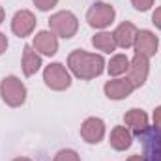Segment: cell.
Here are the masks:
<instances>
[{"label":"cell","instance_id":"1","mask_svg":"<svg viewBox=\"0 0 161 161\" xmlns=\"http://www.w3.org/2000/svg\"><path fill=\"white\" fill-rule=\"evenodd\" d=\"M68 68L75 77H79L82 80H90L103 73L105 60L101 54H90L86 51L77 49L68 56Z\"/></svg>","mask_w":161,"mask_h":161},{"label":"cell","instance_id":"2","mask_svg":"<svg viewBox=\"0 0 161 161\" xmlns=\"http://www.w3.org/2000/svg\"><path fill=\"white\" fill-rule=\"evenodd\" d=\"M0 96H2L6 105L21 107L26 101V86L23 84V80L17 79L15 75L4 77L2 82H0Z\"/></svg>","mask_w":161,"mask_h":161},{"label":"cell","instance_id":"3","mask_svg":"<svg viewBox=\"0 0 161 161\" xmlns=\"http://www.w3.org/2000/svg\"><path fill=\"white\" fill-rule=\"evenodd\" d=\"M49 28H51V32L53 34H56V36H60V38H64V40H69V38H73L75 34H77V30H79V21H77V17L71 13V11H58V13H54V15H51V19H49Z\"/></svg>","mask_w":161,"mask_h":161},{"label":"cell","instance_id":"4","mask_svg":"<svg viewBox=\"0 0 161 161\" xmlns=\"http://www.w3.org/2000/svg\"><path fill=\"white\" fill-rule=\"evenodd\" d=\"M43 80H45V84L51 90H56V92H62V90H66V88L71 86V75H69V71L66 69V66H62L58 62L49 64L43 69Z\"/></svg>","mask_w":161,"mask_h":161},{"label":"cell","instance_id":"5","mask_svg":"<svg viewBox=\"0 0 161 161\" xmlns=\"http://www.w3.org/2000/svg\"><path fill=\"white\" fill-rule=\"evenodd\" d=\"M114 15H116V11L111 4L96 2L86 13V21L92 28H107L114 21Z\"/></svg>","mask_w":161,"mask_h":161},{"label":"cell","instance_id":"6","mask_svg":"<svg viewBox=\"0 0 161 161\" xmlns=\"http://www.w3.org/2000/svg\"><path fill=\"white\" fill-rule=\"evenodd\" d=\"M148 71H150V64L146 56L135 54L133 60H129V69H127V79L133 84V88H141L146 79H148Z\"/></svg>","mask_w":161,"mask_h":161},{"label":"cell","instance_id":"7","mask_svg":"<svg viewBox=\"0 0 161 161\" xmlns=\"http://www.w3.org/2000/svg\"><path fill=\"white\" fill-rule=\"evenodd\" d=\"M80 137L88 144L101 142L103 137H105V122L101 120V118H96V116L86 118V120L82 122V125H80Z\"/></svg>","mask_w":161,"mask_h":161},{"label":"cell","instance_id":"8","mask_svg":"<svg viewBox=\"0 0 161 161\" xmlns=\"http://www.w3.org/2000/svg\"><path fill=\"white\" fill-rule=\"evenodd\" d=\"M36 28V17L32 11L28 9H21L13 15V21H11V30L15 36L19 38H26L32 34V30Z\"/></svg>","mask_w":161,"mask_h":161},{"label":"cell","instance_id":"9","mask_svg":"<svg viewBox=\"0 0 161 161\" xmlns=\"http://www.w3.org/2000/svg\"><path fill=\"white\" fill-rule=\"evenodd\" d=\"M133 47H135V53H137V54L150 58V56H154V54L158 53L159 40H158V36H156L154 32H150V30H141V32H137V38H135V45H133Z\"/></svg>","mask_w":161,"mask_h":161},{"label":"cell","instance_id":"10","mask_svg":"<svg viewBox=\"0 0 161 161\" xmlns=\"http://www.w3.org/2000/svg\"><path fill=\"white\" fill-rule=\"evenodd\" d=\"M144 137V159L146 161H161V127L148 129L142 133Z\"/></svg>","mask_w":161,"mask_h":161},{"label":"cell","instance_id":"11","mask_svg":"<svg viewBox=\"0 0 161 161\" xmlns=\"http://www.w3.org/2000/svg\"><path fill=\"white\" fill-rule=\"evenodd\" d=\"M32 47L45 56H53V54L58 53V36L53 34L51 30H41L34 36V45Z\"/></svg>","mask_w":161,"mask_h":161},{"label":"cell","instance_id":"12","mask_svg":"<svg viewBox=\"0 0 161 161\" xmlns=\"http://www.w3.org/2000/svg\"><path fill=\"white\" fill-rule=\"evenodd\" d=\"M124 122H125V127L129 131H133L135 135H139V137L150 129V125H148V114L144 111H141V109L127 111L124 114Z\"/></svg>","mask_w":161,"mask_h":161},{"label":"cell","instance_id":"13","mask_svg":"<svg viewBox=\"0 0 161 161\" xmlns=\"http://www.w3.org/2000/svg\"><path fill=\"white\" fill-rule=\"evenodd\" d=\"M103 90H105V96L109 97V99H125L127 96H131V92L135 90L133 88V84L129 82V79L125 77V79H113V80H107L105 82V86H103Z\"/></svg>","mask_w":161,"mask_h":161},{"label":"cell","instance_id":"14","mask_svg":"<svg viewBox=\"0 0 161 161\" xmlns=\"http://www.w3.org/2000/svg\"><path fill=\"white\" fill-rule=\"evenodd\" d=\"M137 26L133 23H122L116 26V30L113 32L114 36V41H116V47H122V49H129L135 45V38H137Z\"/></svg>","mask_w":161,"mask_h":161},{"label":"cell","instance_id":"15","mask_svg":"<svg viewBox=\"0 0 161 161\" xmlns=\"http://www.w3.org/2000/svg\"><path fill=\"white\" fill-rule=\"evenodd\" d=\"M109 142H111V146H113L114 150L124 152V150H127V148L133 144V135H131V131H129L125 125H116V127L111 131Z\"/></svg>","mask_w":161,"mask_h":161},{"label":"cell","instance_id":"16","mask_svg":"<svg viewBox=\"0 0 161 161\" xmlns=\"http://www.w3.org/2000/svg\"><path fill=\"white\" fill-rule=\"evenodd\" d=\"M41 68V56L32 45H25L23 49V73L26 77H32Z\"/></svg>","mask_w":161,"mask_h":161},{"label":"cell","instance_id":"17","mask_svg":"<svg viewBox=\"0 0 161 161\" xmlns=\"http://www.w3.org/2000/svg\"><path fill=\"white\" fill-rule=\"evenodd\" d=\"M92 45L97 49V51H103V53H113L116 51V41L114 36L111 32H99L92 38Z\"/></svg>","mask_w":161,"mask_h":161},{"label":"cell","instance_id":"18","mask_svg":"<svg viewBox=\"0 0 161 161\" xmlns=\"http://www.w3.org/2000/svg\"><path fill=\"white\" fill-rule=\"evenodd\" d=\"M107 69H109V75H113V77L125 73V71L129 69V58H127L125 54H114V56L111 58Z\"/></svg>","mask_w":161,"mask_h":161},{"label":"cell","instance_id":"19","mask_svg":"<svg viewBox=\"0 0 161 161\" xmlns=\"http://www.w3.org/2000/svg\"><path fill=\"white\" fill-rule=\"evenodd\" d=\"M53 161H80V156L75 152V150L66 148V150H60V152L54 156Z\"/></svg>","mask_w":161,"mask_h":161},{"label":"cell","instance_id":"20","mask_svg":"<svg viewBox=\"0 0 161 161\" xmlns=\"http://www.w3.org/2000/svg\"><path fill=\"white\" fill-rule=\"evenodd\" d=\"M34 2V6L41 9V11H49V9H53L56 4H58V0H32Z\"/></svg>","mask_w":161,"mask_h":161},{"label":"cell","instance_id":"21","mask_svg":"<svg viewBox=\"0 0 161 161\" xmlns=\"http://www.w3.org/2000/svg\"><path fill=\"white\" fill-rule=\"evenodd\" d=\"M133 8L139 9V11H148L152 6H154V0H131Z\"/></svg>","mask_w":161,"mask_h":161},{"label":"cell","instance_id":"22","mask_svg":"<svg viewBox=\"0 0 161 161\" xmlns=\"http://www.w3.org/2000/svg\"><path fill=\"white\" fill-rule=\"evenodd\" d=\"M152 23H154V25L161 30V8H158V9L152 13Z\"/></svg>","mask_w":161,"mask_h":161},{"label":"cell","instance_id":"23","mask_svg":"<svg viewBox=\"0 0 161 161\" xmlns=\"http://www.w3.org/2000/svg\"><path fill=\"white\" fill-rule=\"evenodd\" d=\"M154 125L156 127H161V107H158L154 111Z\"/></svg>","mask_w":161,"mask_h":161},{"label":"cell","instance_id":"24","mask_svg":"<svg viewBox=\"0 0 161 161\" xmlns=\"http://www.w3.org/2000/svg\"><path fill=\"white\" fill-rule=\"evenodd\" d=\"M6 49H8V38L0 32V54H4V53H6Z\"/></svg>","mask_w":161,"mask_h":161},{"label":"cell","instance_id":"25","mask_svg":"<svg viewBox=\"0 0 161 161\" xmlns=\"http://www.w3.org/2000/svg\"><path fill=\"white\" fill-rule=\"evenodd\" d=\"M127 161H146V159H144V156H141V154H135V156L127 158Z\"/></svg>","mask_w":161,"mask_h":161},{"label":"cell","instance_id":"26","mask_svg":"<svg viewBox=\"0 0 161 161\" xmlns=\"http://www.w3.org/2000/svg\"><path fill=\"white\" fill-rule=\"evenodd\" d=\"M13 161H32V159H28V158H15Z\"/></svg>","mask_w":161,"mask_h":161},{"label":"cell","instance_id":"27","mask_svg":"<svg viewBox=\"0 0 161 161\" xmlns=\"http://www.w3.org/2000/svg\"><path fill=\"white\" fill-rule=\"evenodd\" d=\"M4 21V9H2V6H0V23Z\"/></svg>","mask_w":161,"mask_h":161}]
</instances>
